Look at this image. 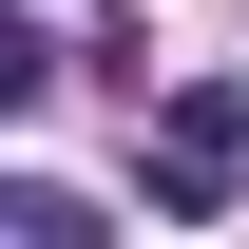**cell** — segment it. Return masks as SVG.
Returning <instances> with one entry per match:
<instances>
[{"label": "cell", "mask_w": 249, "mask_h": 249, "mask_svg": "<svg viewBox=\"0 0 249 249\" xmlns=\"http://www.w3.org/2000/svg\"><path fill=\"white\" fill-rule=\"evenodd\" d=\"M134 173H154V211H173V230L249 211V77H173L154 115H134Z\"/></svg>", "instance_id": "1"}, {"label": "cell", "mask_w": 249, "mask_h": 249, "mask_svg": "<svg viewBox=\"0 0 249 249\" xmlns=\"http://www.w3.org/2000/svg\"><path fill=\"white\" fill-rule=\"evenodd\" d=\"M0 230H19V249H96V192H77V173H19Z\"/></svg>", "instance_id": "2"}, {"label": "cell", "mask_w": 249, "mask_h": 249, "mask_svg": "<svg viewBox=\"0 0 249 249\" xmlns=\"http://www.w3.org/2000/svg\"><path fill=\"white\" fill-rule=\"evenodd\" d=\"M58 77H77V58H58V19H0V115H38Z\"/></svg>", "instance_id": "3"}]
</instances>
